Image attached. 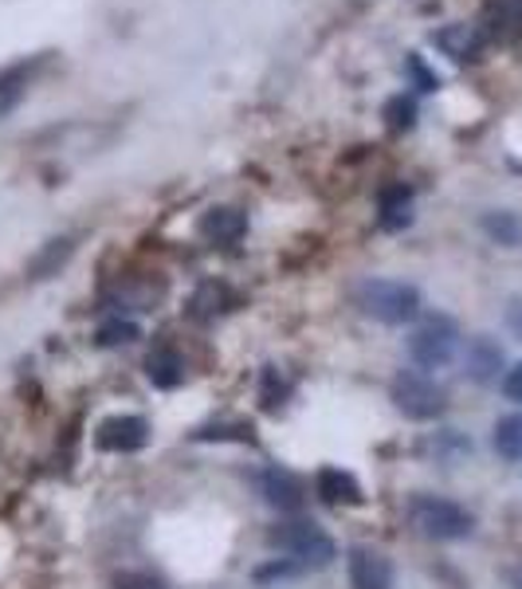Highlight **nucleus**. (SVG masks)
Masks as SVG:
<instances>
[{
  "mask_svg": "<svg viewBox=\"0 0 522 589\" xmlns=\"http://www.w3.org/2000/svg\"><path fill=\"white\" fill-rule=\"evenodd\" d=\"M484 228H487V233H491L499 243H507V248H514V243L522 240L519 216H511V213H487V216H484Z\"/></svg>",
  "mask_w": 522,
  "mask_h": 589,
  "instance_id": "nucleus-17",
  "label": "nucleus"
},
{
  "mask_svg": "<svg viewBox=\"0 0 522 589\" xmlns=\"http://www.w3.org/2000/svg\"><path fill=\"white\" fill-rule=\"evenodd\" d=\"M409 523L417 526V534L432 539V543H459L476 531V514L464 503L447 496H412L409 499Z\"/></svg>",
  "mask_w": 522,
  "mask_h": 589,
  "instance_id": "nucleus-1",
  "label": "nucleus"
},
{
  "mask_svg": "<svg viewBox=\"0 0 522 589\" xmlns=\"http://www.w3.org/2000/svg\"><path fill=\"white\" fill-rule=\"evenodd\" d=\"M436 44L444 47L447 56L452 59H472L476 56V47H479V36L472 29H467V24H456V29H444L436 36Z\"/></svg>",
  "mask_w": 522,
  "mask_h": 589,
  "instance_id": "nucleus-16",
  "label": "nucleus"
},
{
  "mask_svg": "<svg viewBox=\"0 0 522 589\" xmlns=\"http://www.w3.org/2000/svg\"><path fill=\"white\" fill-rule=\"evenodd\" d=\"M491 440H495V452L503 460H522V412H511V417H503V421L495 424Z\"/></svg>",
  "mask_w": 522,
  "mask_h": 589,
  "instance_id": "nucleus-14",
  "label": "nucleus"
},
{
  "mask_svg": "<svg viewBox=\"0 0 522 589\" xmlns=\"http://www.w3.org/2000/svg\"><path fill=\"white\" fill-rule=\"evenodd\" d=\"M503 397L507 401H519L522 405V362H514V365H507V374H503Z\"/></svg>",
  "mask_w": 522,
  "mask_h": 589,
  "instance_id": "nucleus-20",
  "label": "nucleus"
},
{
  "mask_svg": "<svg viewBox=\"0 0 522 589\" xmlns=\"http://www.w3.org/2000/svg\"><path fill=\"white\" fill-rule=\"evenodd\" d=\"M256 484H260V496L268 499L271 507H280V511H298V507L307 503L303 479L283 468H263L260 476H256Z\"/></svg>",
  "mask_w": 522,
  "mask_h": 589,
  "instance_id": "nucleus-9",
  "label": "nucleus"
},
{
  "mask_svg": "<svg viewBox=\"0 0 522 589\" xmlns=\"http://www.w3.org/2000/svg\"><path fill=\"white\" fill-rule=\"evenodd\" d=\"M71 256H75V240H71V236H56V240L39 243V252L32 256L29 268H24V280H32V283L52 280V275H59L67 263H71Z\"/></svg>",
  "mask_w": 522,
  "mask_h": 589,
  "instance_id": "nucleus-10",
  "label": "nucleus"
},
{
  "mask_svg": "<svg viewBox=\"0 0 522 589\" xmlns=\"http://www.w3.org/2000/svg\"><path fill=\"white\" fill-rule=\"evenodd\" d=\"M507 327H511V335L522 342V295H514V299L507 303Z\"/></svg>",
  "mask_w": 522,
  "mask_h": 589,
  "instance_id": "nucleus-21",
  "label": "nucleus"
},
{
  "mask_svg": "<svg viewBox=\"0 0 522 589\" xmlns=\"http://www.w3.org/2000/svg\"><path fill=\"white\" fill-rule=\"evenodd\" d=\"M146 374L154 385H161V389H173V385L185 377V362L178 358V350H154L146 362Z\"/></svg>",
  "mask_w": 522,
  "mask_h": 589,
  "instance_id": "nucleus-13",
  "label": "nucleus"
},
{
  "mask_svg": "<svg viewBox=\"0 0 522 589\" xmlns=\"http://www.w3.org/2000/svg\"><path fill=\"white\" fill-rule=\"evenodd\" d=\"M268 543L275 551H283L287 558L303 562V566H330L338 558V546L322 526L307 523V519H291V523H280L268 534Z\"/></svg>",
  "mask_w": 522,
  "mask_h": 589,
  "instance_id": "nucleus-4",
  "label": "nucleus"
},
{
  "mask_svg": "<svg viewBox=\"0 0 522 589\" xmlns=\"http://www.w3.org/2000/svg\"><path fill=\"white\" fill-rule=\"evenodd\" d=\"M315 491L322 503H334V507H358L362 503V484H358L350 472L342 468H322L315 476Z\"/></svg>",
  "mask_w": 522,
  "mask_h": 589,
  "instance_id": "nucleus-11",
  "label": "nucleus"
},
{
  "mask_svg": "<svg viewBox=\"0 0 522 589\" xmlns=\"http://www.w3.org/2000/svg\"><path fill=\"white\" fill-rule=\"evenodd\" d=\"M358 307L385 327H405L420 318V291L405 280H365L358 283Z\"/></svg>",
  "mask_w": 522,
  "mask_h": 589,
  "instance_id": "nucleus-2",
  "label": "nucleus"
},
{
  "mask_svg": "<svg viewBox=\"0 0 522 589\" xmlns=\"http://www.w3.org/2000/svg\"><path fill=\"white\" fill-rule=\"evenodd\" d=\"M389 114H397V118H393V126H412V114H417V106H412L409 99H397V103H389Z\"/></svg>",
  "mask_w": 522,
  "mask_h": 589,
  "instance_id": "nucleus-22",
  "label": "nucleus"
},
{
  "mask_svg": "<svg viewBox=\"0 0 522 589\" xmlns=\"http://www.w3.org/2000/svg\"><path fill=\"white\" fill-rule=\"evenodd\" d=\"M459 350V327L447 315L420 318L417 330L409 335V358L420 370H444Z\"/></svg>",
  "mask_w": 522,
  "mask_h": 589,
  "instance_id": "nucleus-5",
  "label": "nucleus"
},
{
  "mask_svg": "<svg viewBox=\"0 0 522 589\" xmlns=\"http://www.w3.org/2000/svg\"><path fill=\"white\" fill-rule=\"evenodd\" d=\"M20 94H24V87H0V118L20 103Z\"/></svg>",
  "mask_w": 522,
  "mask_h": 589,
  "instance_id": "nucleus-23",
  "label": "nucleus"
},
{
  "mask_svg": "<svg viewBox=\"0 0 522 589\" xmlns=\"http://www.w3.org/2000/svg\"><path fill=\"white\" fill-rule=\"evenodd\" d=\"M138 335H141L138 322H130V318H111V322L99 327V347H126V342H134Z\"/></svg>",
  "mask_w": 522,
  "mask_h": 589,
  "instance_id": "nucleus-18",
  "label": "nucleus"
},
{
  "mask_svg": "<svg viewBox=\"0 0 522 589\" xmlns=\"http://www.w3.org/2000/svg\"><path fill=\"white\" fill-rule=\"evenodd\" d=\"M464 374L472 377L476 385L503 382V374H507L503 347H499L491 335H476L472 342H467V350H464Z\"/></svg>",
  "mask_w": 522,
  "mask_h": 589,
  "instance_id": "nucleus-6",
  "label": "nucleus"
},
{
  "mask_svg": "<svg viewBox=\"0 0 522 589\" xmlns=\"http://www.w3.org/2000/svg\"><path fill=\"white\" fill-rule=\"evenodd\" d=\"M345 574H350V589H393L389 558L370 551V546H354V551H350Z\"/></svg>",
  "mask_w": 522,
  "mask_h": 589,
  "instance_id": "nucleus-7",
  "label": "nucleus"
},
{
  "mask_svg": "<svg viewBox=\"0 0 522 589\" xmlns=\"http://www.w3.org/2000/svg\"><path fill=\"white\" fill-rule=\"evenodd\" d=\"M389 397L397 405V412H405L409 421H436L447 409V393L440 382H432L424 370H401L393 377Z\"/></svg>",
  "mask_w": 522,
  "mask_h": 589,
  "instance_id": "nucleus-3",
  "label": "nucleus"
},
{
  "mask_svg": "<svg viewBox=\"0 0 522 589\" xmlns=\"http://www.w3.org/2000/svg\"><path fill=\"white\" fill-rule=\"evenodd\" d=\"M99 449L106 452H138L146 449L149 440V424L141 421V417H134V412H126V417H111V421L99 424Z\"/></svg>",
  "mask_w": 522,
  "mask_h": 589,
  "instance_id": "nucleus-8",
  "label": "nucleus"
},
{
  "mask_svg": "<svg viewBox=\"0 0 522 589\" xmlns=\"http://www.w3.org/2000/svg\"><path fill=\"white\" fill-rule=\"evenodd\" d=\"M114 589H166V581L154 578V574H118Z\"/></svg>",
  "mask_w": 522,
  "mask_h": 589,
  "instance_id": "nucleus-19",
  "label": "nucleus"
},
{
  "mask_svg": "<svg viewBox=\"0 0 522 589\" xmlns=\"http://www.w3.org/2000/svg\"><path fill=\"white\" fill-rule=\"evenodd\" d=\"M507 581H511V589H522V562L514 566L511 574H507Z\"/></svg>",
  "mask_w": 522,
  "mask_h": 589,
  "instance_id": "nucleus-24",
  "label": "nucleus"
},
{
  "mask_svg": "<svg viewBox=\"0 0 522 589\" xmlns=\"http://www.w3.org/2000/svg\"><path fill=\"white\" fill-rule=\"evenodd\" d=\"M243 228H248V220H243V213H236V208H213V213H205V220H201V233L216 243H236L243 236Z\"/></svg>",
  "mask_w": 522,
  "mask_h": 589,
  "instance_id": "nucleus-12",
  "label": "nucleus"
},
{
  "mask_svg": "<svg viewBox=\"0 0 522 589\" xmlns=\"http://www.w3.org/2000/svg\"><path fill=\"white\" fill-rule=\"evenodd\" d=\"M514 9H519V16H522V0H519V4H514Z\"/></svg>",
  "mask_w": 522,
  "mask_h": 589,
  "instance_id": "nucleus-25",
  "label": "nucleus"
},
{
  "mask_svg": "<svg viewBox=\"0 0 522 589\" xmlns=\"http://www.w3.org/2000/svg\"><path fill=\"white\" fill-rule=\"evenodd\" d=\"M409 208H412V193L405 185H393L382 193V225L385 228H405L409 225Z\"/></svg>",
  "mask_w": 522,
  "mask_h": 589,
  "instance_id": "nucleus-15",
  "label": "nucleus"
}]
</instances>
